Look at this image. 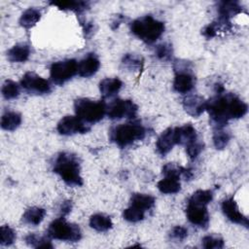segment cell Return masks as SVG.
I'll list each match as a JSON object with an SVG mask.
<instances>
[{"label": "cell", "instance_id": "obj_1", "mask_svg": "<svg viewBox=\"0 0 249 249\" xmlns=\"http://www.w3.org/2000/svg\"><path fill=\"white\" fill-rule=\"evenodd\" d=\"M247 110V104L233 93H219L205 103V111L217 126H224L231 119L242 118Z\"/></svg>", "mask_w": 249, "mask_h": 249}, {"label": "cell", "instance_id": "obj_2", "mask_svg": "<svg viewBox=\"0 0 249 249\" xmlns=\"http://www.w3.org/2000/svg\"><path fill=\"white\" fill-rule=\"evenodd\" d=\"M53 171L70 186H82L83 179L80 175L81 167L78 158L67 152L60 153L53 164Z\"/></svg>", "mask_w": 249, "mask_h": 249}, {"label": "cell", "instance_id": "obj_3", "mask_svg": "<svg viewBox=\"0 0 249 249\" xmlns=\"http://www.w3.org/2000/svg\"><path fill=\"white\" fill-rule=\"evenodd\" d=\"M130 30L143 42L152 44L162 35L164 24L152 16H144L131 22Z\"/></svg>", "mask_w": 249, "mask_h": 249}, {"label": "cell", "instance_id": "obj_4", "mask_svg": "<svg viewBox=\"0 0 249 249\" xmlns=\"http://www.w3.org/2000/svg\"><path fill=\"white\" fill-rule=\"evenodd\" d=\"M145 135L144 126L137 123L122 124L110 130V139L120 147H126L137 140H142Z\"/></svg>", "mask_w": 249, "mask_h": 249}, {"label": "cell", "instance_id": "obj_5", "mask_svg": "<svg viewBox=\"0 0 249 249\" xmlns=\"http://www.w3.org/2000/svg\"><path fill=\"white\" fill-rule=\"evenodd\" d=\"M76 116L86 124H94L102 120L106 114V105L103 101L79 98L74 103Z\"/></svg>", "mask_w": 249, "mask_h": 249}, {"label": "cell", "instance_id": "obj_6", "mask_svg": "<svg viewBox=\"0 0 249 249\" xmlns=\"http://www.w3.org/2000/svg\"><path fill=\"white\" fill-rule=\"evenodd\" d=\"M48 235L58 240L77 242L82 237V231L78 225L68 223L63 218H58L49 226Z\"/></svg>", "mask_w": 249, "mask_h": 249}, {"label": "cell", "instance_id": "obj_7", "mask_svg": "<svg viewBox=\"0 0 249 249\" xmlns=\"http://www.w3.org/2000/svg\"><path fill=\"white\" fill-rule=\"evenodd\" d=\"M51 78L56 85H62L78 73V63L75 59H65L53 63Z\"/></svg>", "mask_w": 249, "mask_h": 249}, {"label": "cell", "instance_id": "obj_8", "mask_svg": "<svg viewBox=\"0 0 249 249\" xmlns=\"http://www.w3.org/2000/svg\"><path fill=\"white\" fill-rule=\"evenodd\" d=\"M138 107L131 100L115 99L106 107V114L111 120H120L123 118L133 119L136 117Z\"/></svg>", "mask_w": 249, "mask_h": 249}, {"label": "cell", "instance_id": "obj_9", "mask_svg": "<svg viewBox=\"0 0 249 249\" xmlns=\"http://www.w3.org/2000/svg\"><path fill=\"white\" fill-rule=\"evenodd\" d=\"M56 128L62 135L86 133L89 130V126L77 116H65L58 122Z\"/></svg>", "mask_w": 249, "mask_h": 249}, {"label": "cell", "instance_id": "obj_10", "mask_svg": "<svg viewBox=\"0 0 249 249\" xmlns=\"http://www.w3.org/2000/svg\"><path fill=\"white\" fill-rule=\"evenodd\" d=\"M20 85L29 92L43 94L51 91V86L49 82L34 72L25 73L21 78Z\"/></svg>", "mask_w": 249, "mask_h": 249}, {"label": "cell", "instance_id": "obj_11", "mask_svg": "<svg viewBox=\"0 0 249 249\" xmlns=\"http://www.w3.org/2000/svg\"><path fill=\"white\" fill-rule=\"evenodd\" d=\"M186 215L188 220L196 226L200 228H207L209 224V214L207 205L188 201L186 208Z\"/></svg>", "mask_w": 249, "mask_h": 249}, {"label": "cell", "instance_id": "obj_12", "mask_svg": "<svg viewBox=\"0 0 249 249\" xmlns=\"http://www.w3.org/2000/svg\"><path fill=\"white\" fill-rule=\"evenodd\" d=\"M175 78L173 82V89L180 93H187L191 91L195 86L194 76L187 70V68L179 67L175 69Z\"/></svg>", "mask_w": 249, "mask_h": 249}, {"label": "cell", "instance_id": "obj_13", "mask_svg": "<svg viewBox=\"0 0 249 249\" xmlns=\"http://www.w3.org/2000/svg\"><path fill=\"white\" fill-rule=\"evenodd\" d=\"M222 210L225 216L232 223L243 225L245 227L248 226V218L244 216L240 211L239 208L235 202V200L231 197L228 199H225L222 202Z\"/></svg>", "mask_w": 249, "mask_h": 249}, {"label": "cell", "instance_id": "obj_14", "mask_svg": "<svg viewBox=\"0 0 249 249\" xmlns=\"http://www.w3.org/2000/svg\"><path fill=\"white\" fill-rule=\"evenodd\" d=\"M177 144L175 127H168L161 132L156 142V148L159 154L164 156L169 153L174 145Z\"/></svg>", "mask_w": 249, "mask_h": 249}, {"label": "cell", "instance_id": "obj_15", "mask_svg": "<svg viewBox=\"0 0 249 249\" xmlns=\"http://www.w3.org/2000/svg\"><path fill=\"white\" fill-rule=\"evenodd\" d=\"M205 103L206 101L196 94H190L183 99V107L185 111L193 117H198L205 111Z\"/></svg>", "mask_w": 249, "mask_h": 249}, {"label": "cell", "instance_id": "obj_16", "mask_svg": "<svg viewBox=\"0 0 249 249\" xmlns=\"http://www.w3.org/2000/svg\"><path fill=\"white\" fill-rule=\"evenodd\" d=\"M99 67V59L94 55V53H89L78 62V74L81 77L88 78L94 75L98 71Z\"/></svg>", "mask_w": 249, "mask_h": 249}, {"label": "cell", "instance_id": "obj_17", "mask_svg": "<svg viewBox=\"0 0 249 249\" xmlns=\"http://www.w3.org/2000/svg\"><path fill=\"white\" fill-rule=\"evenodd\" d=\"M175 134H176L177 144L179 145L187 146L197 139L196 130L190 124L175 127Z\"/></svg>", "mask_w": 249, "mask_h": 249}, {"label": "cell", "instance_id": "obj_18", "mask_svg": "<svg viewBox=\"0 0 249 249\" xmlns=\"http://www.w3.org/2000/svg\"><path fill=\"white\" fill-rule=\"evenodd\" d=\"M123 83L118 78H105L99 84V90L104 98L112 97L119 92Z\"/></svg>", "mask_w": 249, "mask_h": 249}, {"label": "cell", "instance_id": "obj_19", "mask_svg": "<svg viewBox=\"0 0 249 249\" xmlns=\"http://www.w3.org/2000/svg\"><path fill=\"white\" fill-rule=\"evenodd\" d=\"M241 11H242V8L235 1H224L219 3L218 13L220 15V18H219L220 19L229 21V19L231 17L241 13Z\"/></svg>", "mask_w": 249, "mask_h": 249}, {"label": "cell", "instance_id": "obj_20", "mask_svg": "<svg viewBox=\"0 0 249 249\" xmlns=\"http://www.w3.org/2000/svg\"><path fill=\"white\" fill-rule=\"evenodd\" d=\"M29 54L30 48L26 44L15 45L7 53L8 59L12 62H24L28 59Z\"/></svg>", "mask_w": 249, "mask_h": 249}, {"label": "cell", "instance_id": "obj_21", "mask_svg": "<svg viewBox=\"0 0 249 249\" xmlns=\"http://www.w3.org/2000/svg\"><path fill=\"white\" fill-rule=\"evenodd\" d=\"M158 189L162 194H176L181 189L180 178L175 176H164L163 179L159 181Z\"/></svg>", "mask_w": 249, "mask_h": 249}, {"label": "cell", "instance_id": "obj_22", "mask_svg": "<svg viewBox=\"0 0 249 249\" xmlns=\"http://www.w3.org/2000/svg\"><path fill=\"white\" fill-rule=\"evenodd\" d=\"M155 204V197L146 194H133L130 197V205L144 212L151 209Z\"/></svg>", "mask_w": 249, "mask_h": 249}, {"label": "cell", "instance_id": "obj_23", "mask_svg": "<svg viewBox=\"0 0 249 249\" xmlns=\"http://www.w3.org/2000/svg\"><path fill=\"white\" fill-rule=\"evenodd\" d=\"M46 215V210L41 207L33 206L25 210L22 215V221L28 225L37 226L39 225Z\"/></svg>", "mask_w": 249, "mask_h": 249}, {"label": "cell", "instance_id": "obj_24", "mask_svg": "<svg viewBox=\"0 0 249 249\" xmlns=\"http://www.w3.org/2000/svg\"><path fill=\"white\" fill-rule=\"evenodd\" d=\"M89 226L97 231H106L112 228L113 223L110 217L104 214H94L89 219Z\"/></svg>", "mask_w": 249, "mask_h": 249}, {"label": "cell", "instance_id": "obj_25", "mask_svg": "<svg viewBox=\"0 0 249 249\" xmlns=\"http://www.w3.org/2000/svg\"><path fill=\"white\" fill-rule=\"evenodd\" d=\"M21 123V116L17 112H6L1 118V127L5 130H15Z\"/></svg>", "mask_w": 249, "mask_h": 249}, {"label": "cell", "instance_id": "obj_26", "mask_svg": "<svg viewBox=\"0 0 249 249\" xmlns=\"http://www.w3.org/2000/svg\"><path fill=\"white\" fill-rule=\"evenodd\" d=\"M40 18L41 13L37 9L29 8L22 13L19 18V24L24 28H31L39 21Z\"/></svg>", "mask_w": 249, "mask_h": 249}, {"label": "cell", "instance_id": "obj_27", "mask_svg": "<svg viewBox=\"0 0 249 249\" xmlns=\"http://www.w3.org/2000/svg\"><path fill=\"white\" fill-rule=\"evenodd\" d=\"M51 4L56 6L60 10H68L74 12H82L88 7V2L84 1H55L51 2Z\"/></svg>", "mask_w": 249, "mask_h": 249}, {"label": "cell", "instance_id": "obj_28", "mask_svg": "<svg viewBox=\"0 0 249 249\" xmlns=\"http://www.w3.org/2000/svg\"><path fill=\"white\" fill-rule=\"evenodd\" d=\"M223 127L224 126H217V128L214 130V133H213V143L216 149L218 150L224 149L228 145L231 139L230 133L227 130H225Z\"/></svg>", "mask_w": 249, "mask_h": 249}, {"label": "cell", "instance_id": "obj_29", "mask_svg": "<svg viewBox=\"0 0 249 249\" xmlns=\"http://www.w3.org/2000/svg\"><path fill=\"white\" fill-rule=\"evenodd\" d=\"M1 92L5 99H14L19 94V87L16 82L7 80L2 86Z\"/></svg>", "mask_w": 249, "mask_h": 249}, {"label": "cell", "instance_id": "obj_30", "mask_svg": "<svg viewBox=\"0 0 249 249\" xmlns=\"http://www.w3.org/2000/svg\"><path fill=\"white\" fill-rule=\"evenodd\" d=\"M213 198V194L210 190H197L196 191L188 201L208 205Z\"/></svg>", "mask_w": 249, "mask_h": 249}, {"label": "cell", "instance_id": "obj_31", "mask_svg": "<svg viewBox=\"0 0 249 249\" xmlns=\"http://www.w3.org/2000/svg\"><path fill=\"white\" fill-rule=\"evenodd\" d=\"M25 241L29 246L35 248H53V244L50 240L46 239L45 237L38 236L35 233H30L25 237Z\"/></svg>", "mask_w": 249, "mask_h": 249}, {"label": "cell", "instance_id": "obj_32", "mask_svg": "<svg viewBox=\"0 0 249 249\" xmlns=\"http://www.w3.org/2000/svg\"><path fill=\"white\" fill-rule=\"evenodd\" d=\"M144 216L145 212L143 210H140L131 205L128 208L124 209L123 212L124 219L131 223H137L139 221H142L144 219Z\"/></svg>", "mask_w": 249, "mask_h": 249}, {"label": "cell", "instance_id": "obj_33", "mask_svg": "<svg viewBox=\"0 0 249 249\" xmlns=\"http://www.w3.org/2000/svg\"><path fill=\"white\" fill-rule=\"evenodd\" d=\"M16 239V232L9 226H1L0 228V244L3 246H9L14 243Z\"/></svg>", "mask_w": 249, "mask_h": 249}, {"label": "cell", "instance_id": "obj_34", "mask_svg": "<svg viewBox=\"0 0 249 249\" xmlns=\"http://www.w3.org/2000/svg\"><path fill=\"white\" fill-rule=\"evenodd\" d=\"M123 64L125 68L134 71V70H137V69L141 68L142 60L139 56H136L135 54L127 53L123 58Z\"/></svg>", "mask_w": 249, "mask_h": 249}, {"label": "cell", "instance_id": "obj_35", "mask_svg": "<svg viewBox=\"0 0 249 249\" xmlns=\"http://www.w3.org/2000/svg\"><path fill=\"white\" fill-rule=\"evenodd\" d=\"M202 246L207 249H219L224 247V240L221 237L214 235H206L202 238Z\"/></svg>", "mask_w": 249, "mask_h": 249}, {"label": "cell", "instance_id": "obj_36", "mask_svg": "<svg viewBox=\"0 0 249 249\" xmlns=\"http://www.w3.org/2000/svg\"><path fill=\"white\" fill-rule=\"evenodd\" d=\"M202 150H203V143L198 141V139H196V141L186 146V152L191 160H195L201 153Z\"/></svg>", "mask_w": 249, "mask_h": 249}, {"label": "cell", "instance_id": "obj_37", "mask_svg": "<svg viewBox=\"0 0 249 249\" xmlns=\"http://www.w3.org/2000/svg\"><path fill=\"white\" fill-rule=\"evenodd\" d=\"M156 54L160 59H167V58H169L171 56V54H172L171 45H169L167 43H163V44H160V45L157 46Z\"/></svg>", "mask_w": 249, "mask_h": 249}, {"label": "cell", "instance_id": "obj_38", "mask_svg": "<svg viewBox=\"0 0 249 249\" xmlns=\"http://www.w3.org/2000/svg\"><path fill=\"white\" fill-rule=\"evenodd\" d=\"M170 237L172 239H175V240H178V241H181V240H184L187 235H188V230L182 226H176L174 227L170 233H169Z\"/></svg>", "mask_w": 249, "mask_h": 249}, {"label": "cell", "instance_id": "obj_39", "mask_svg": "<svg viewBox=\"0 0 249 249\" xmlns=\"http://www.w3.org/2000/svg\"><path fill=\"white\" fill-rule=\"evenodd\" d=\"M71 208H72V203L71 201L69 200H66L64 202H62L61 206H60V213L62 216L64 215H67L70 211H71Z\"/></svg>", "mask_w": 249, "mask_h": 249}]
</instances>
